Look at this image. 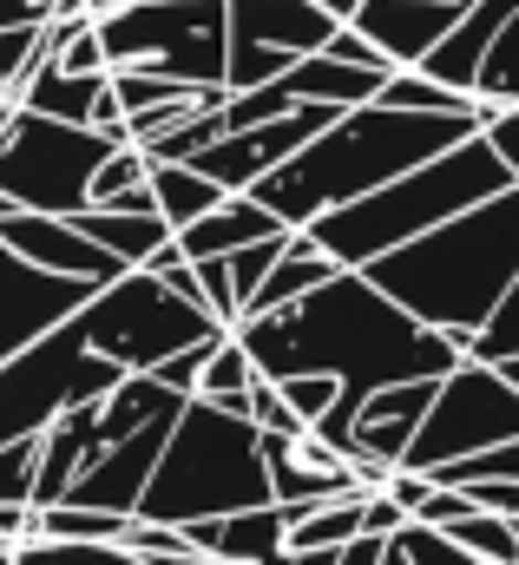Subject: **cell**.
<instances>
[{"mask_svg":"<svg viewBox=\"0 0 519 565\" xmlns=\"http://www.w3.org/2000/svg\"><path fill=\"white\" fill-rule=\"evenodd\" d=\"M362 500L369 493H349V500H329V507H309L289 520V553H309V546H349L362 526Z\"/></svg>","mask_w":519,"mask_h":565,"instance_id":"d4e9b609","label":"cell"},{"mask_svg":"<svg viewBox=\"0 0 519 565\" xmlns=\"http://www.w3.org/2000/svg\"><path fill=\"white\" fill-rule=\"evenodd\" d=\"M113 86V73H80V66H60V60H40L27 79H20V99L33 113H53V119H73V126H93V106L99 93Z\"/></svg>","mask_w":519,"mask_h":565,"instance_id":"ffe728a7","label":"cell"},{"mask_svg":"<svg viewBox=\"0 0 519 565\" xmlns=\"http://www.w3.org/2000/svg\"><path fill=\"white\" fill-rule=\"evenodd\" d=\"M283 79L296 86V99H329V106H369V99H382V86H389V73L356 66V60H336L329 46H322V53H303Z\"/></svg>","mask_w":519,"mask_h":565,"instance_id":"d6986e66","label":"cell"},{"mask_svg":"<svg viewBox=\"0 0 519 565\" xmlns=\"http://www.w3.org/2000/svg\"><path fill=\"white\" fill-rule=\"evenodd\" d=\"M342 559V546H309V553H296V565H336Z\"/></svg>","mask_w":519,"mask_h":565,"instance_id":"74e56055","label":"cell"},{"mask_svg":"<svg viewBox=\"0 0 519 565\" xmlns=\"http://www.w3.org/2000/svg\"><path fill=\"white\" fill-rule=\"evenodd\" d=\"M349 264L342 257H329L316 237H309V224H296L289 231V250L276 257V270L257 282V296H251V309L244 316H269V309H289V302H303L309 289H322L329 277H342Z\"/></svg>","mask_w":519,"mask_h":565,"instance_id":"e0dca14e","label":"cell"},{"mask_svg":"<svg viewBox=\"0 0 519 565\" xmlns=\"http://www.w3.org/2000/svg\"><path fill=\"white\" fill-rule=\"evenodd\" d=\"M113 66H151L191 86H224L231 66V0H126L99 13Z\"/></svg>","mask_w":519,"mask_h":565,"instance_id":"ba28073f","label":"cell"},{"mask_svg":"<svg viewBox=\"0 0 519 565\" xmlns=\"http://www.w3.org/2000/svg\"><path fill=\"white\" fill-rule=\"evenodd\" d=\"M20 540H33V507L27 500L0 507V546H20Z\"/></svg>","mask_w":519,"mask_h":565,"instance_id":"8d00e7d4","label":"cell"},{"mask_svg":"<svg viewBox=\"0 0 519 565\" xmlns=\"http://www.w3.org/2000/svg\"><path fill=\"white\" fill-rule=\"evenodd\" d=\"M283 395H289V408L303 415V422L316 427L336 402H342V375H329V369H309V375H269Z\"/></svg>","mask_w":519,"mask_h":565,"instance_id":"f546056e","label":"cell"},{"mask_svg":"<svg viewBox=\"0 0 519 565\" xmlns=\"http://www.w3.org/2000/svg\"><path fill=\"white\" fill-rule=\"evenodd\" d=\"M0 237L20 250V257H33L40 270H60V277H93V282H119L131 264H119L106 244H93L73 217H60V211H27V204H13L7 217H0Z\"/></svg>","mask_w":519,"mask_h":565,"instance_id":"4fadbf2b","label":"cell"},{"mask_svg":"<svg viewBox=\"0 0 519 565\" xmlns=\"http://www.w3.org/2000/svg\"><path fill=\"white\" fill-rule=\"evenodd\" d=\"M474 0H362L356 7V26L389 53L394 66H421L447 33L454 20L467 13Z\"/></svg>","mask_w":519,"mask_h":565,"instance_id":"5bb4252c","label":"cell"},{"mask_svg":"<svg viewBox=\"0 0 519 565\" xmlns=\"http://www.w3.org/2000/svg\"><path fill=\"white\" fill-rule=\"evenodd\" d=\"M382 565H414V559H407V546H401L394 533H389V559H382Z\"/></svg>","mask_w":519,"mask_h":565,"instance_id":"ab89813d","label":"cell"},{"mask_svg":"<svg viewBox=\"0 0 519 565\" xmlns=\"http://www.w3.org/2000/svg\"><path fill=\"white\" fill-rule=\"evenodd\" d=\"M263 382V369H257V355L244 349V335L231 329L211 355H204V369H198V395H211V402H224V395H244V388H257Z\"/></svg>","mask_w":519,"mask_h":565,"instance_id":"484cf974","label":"cell"},{"mask_svg":"<svg viewBox=\"0 0 519 565\" xmlns=\"http://www.w3.org/2000/svg\"><path fill=\"white\" fill-rule=\"evenodd\" d=\"M513 434H519V388L507 382L500 362L467 355L460 369L441 375V395H434V408H427V422H421L401 467L434 473V467L474 460V454H487V447H500Z\"/></svg>","mask_w":519,"mask_h":565,"instance_id":"30bf717a","label":"cell"},{"mask_svg":"<svg viewBox=\"0 0 519 565\" xmlns=\"http://www.w3.org/2000/svg\"><path fill=\"white\" fill-rule=\"evenodd\" d=\"M336 26L342 20L329 13V0H231V66H224V86L251 93L263 79L289 73L303 53H322Z\"/></svg>","mask_w":519,"mask_h":565,"instance_id":"8fae6325","label":"cell"},{"mask_svg":"<svg viewBox=\"0 0 519 565\" xmlns=\"http://www.w3.org/2000/svg\"><path fill=\"white\" fill-rule=\"evenodd\" d=\"M507 184H519L513 164L494 151L487 132H474V139L447 145L441 158H427V164L389 178L382 191H369V198H356V204H342V211H322V217L309 224V237H316L329 257H342L349 270H369L375 257H389L401 244L427 237L434 224L460 217L467 204H480V198H494V191H507Z\"/></svg>","mask_w":519,"mask_h":565,"instance_id":"277c9868","label":"cell"},{"mask_svg":"<svg viewBox=\"0 0 519 565\" xmlns=\"http://www.w3.org/2000/svg\"><path fill=\"white\" fill-rule=\"evenodd\" d=\"M487 119H494L487 99L467 113H401L389 99H369V106H349L336 126H322L289 164H276L251 191L283 224H316L322 211H342V204L382 191L401 171L441 158L447 145L487 132Z\"/></svg>","mask_w":519,"mask_h":565,"instance_id":"7a4b0ae2","label":"cell"},{"mask_svg":"<svg viewBox=\"0 0 519 565\" xmlns=\"http://www.w3.org/2000/svg\"><path fill=\"white\" fill-rule=\"evenodd\" d=\"M487 139H494V151L513 164V178H519V106H494V119H487Z\"/></svg>","mask_w":519,"mask_h":565,"instance_id":"e575fe53","label":"cell"},{"mask_svg":"<svg viewBox=\"0 0 519 565\" xmlns=\"http://www.w3.org/2000/svg\"><path fill=\"white\" fill-rule=\"evenodd\" d=\"M33 533H40V540H126L131 513L80 507V500H53V507H33Z\"/></svg>","mask_w":519,"mask_h":565,"instance_id":"7402d4cb","label":"cell"},{"mask_svg":"<svg viewBox=\"0 0 519 565\" xmlns=\"http://www.w3.org/2000/svg\"><path fill=\"white\" fill-rule=\"evenodd\" d=\"M151 191H158V211L171 217V231H184V224H198L204 211H218L231 191L211 178V171H198L191 158H158L151 164Z\"/></svg>","mask_w":519,"mask_h":565,"instance_id":"44dd1931","label":"cell"},{"mask_svg":"<svg viewBox=\"0 0 519 565\" xmlns=\"http://www.w3.org/2000/svg\"><path fill=\"white\" fill-rule=\"evenodd\" d=\"M151 565H211V553H165V559H151Z\"/></svg>","mask_w":519,"mask_h":565,"instance_id":"f35d334b","label":"cell"},{"mask_svg":"<svg viewBox=\"0 0 519 565\" xmlns=\"http://www.w3.org/2000/svg\"><path fill=\"white\" fill-rule=\"evenodd\" d=\"M382 99L401 106V113H467V106H480V93H460V86L434 79L427 66H394Z\"/></svg>","mask_w":519,"mask_h":565,"instance_id":"cb8c5ba5","label":"cell"},{"mask_svg":"<svg viewBox=\"0 0 519 565\" xmlns=\"http://www.w3.org/2000/svg\"><path fill=\"white\" fill-rule=\"evenodd\" d=\"M519 0H474L460 20H454V33L421 60L434 79H447V86H460V93H474L480 86V66H487V53H494V40H500V26L513 20Z\"/></svg>","mask_w":519,"mask_h":565,"instance_id":"9a60e30c","label":"cell"},{"mask_svg":"<svg viewBox=\"0 0 519 565\" xmlns=\"http://www.w3.org/2000/svg\"><path fill=\"white\" fill-rule=\"evenodd\" d=\"M500 369H507V382H513V388H519V355H507V362H500Z\"/></svg>","mask_w":519,"mask_h":565,"instance_id":"60d3db41","label":"cell"},{"mask_svg":"<svg viewBox=\"0 0 519 565\" xmlns=\"http://www.w3.org/2000/svg\"><path fill=\"white\" fill-rule=\"evenodd\" d=\"M40 447H46V434H27V440H7V447H0V507H13V500L33 507V487H40Z\"/></svg>","mask_w":519,"mask_h":565,"instance_id":"f1b7e54d","label":"cell"},{"mask_svg":"<svg viewBox=\"0 0 519 565\" xmlns=\"http://www.w3.org/2000/svg\"><path fill=\"white\" fill-rule=\"evenodd\" d=\"M369 277L427 329H447L460 349L494 322L519 277V184L467 204L460 217L434 224L427 237L401 244L369 264Z\"/></svg>","mask_w":519,"mask_h":565,"instance_id":"3957f363","label":"cell"},{"mask_svg":"<svg viewBox=\"0 0 519 565\" xmlns=\"http://www.w3.org/2000/svg\"><path fill=\"white\" fill-rule=\"evenodd\" d=\"M480 507H494V513H513L519 520V480H460Z\"/></svg>","mask_w":519,"mask_h":565,"instance_id":"d590c367","label":"cell"},{"mask_svg":"<svg viewBox=\"0 0 519 565\" xmlns=\"http://www.w3.org/2000/svg\"><path fill=\"white\" fill-rule=\"evenodd\" d=\"M474 93L487 106H519V7H513V20L500 26V40H494V53L480 66V86Z\"/></svg>","mask_w":519,"mask_h":565,"instance_id":"4316f807","label":"cell"},{"mask_svg":"<svg viewBox=\"0 0 519 565\" xmlns=\"http://www.w3.org/2000/svg\"><path fill=\"white\" fill-rule=\"evenodd\" d=\"M80 316H86V329H93V349L113 355V362H126V369H158L165 355H178V349L211 342V335L231 329L224 316L184 302L171 282L158 277V270H145V264L126 270L119 282H106Z\"/></svg>","mask_w":519,"mask_h":565,"instance_id":"9c48e42d","label":"cell"},{"mask_svg":"<svg viewBox=\"0 0 519 565\" xmlns=\"http://www.w3.org/2000/svg\"><path fill=\"white\" fill-rule=\"evenodd\" d=\"M106 282L93 277H60V270H40L33 257H20L7 237H0V362L20 355L27 342H40L46 329H60L66 316H80Z\"/></svg>","mask_w":519,"mask_h":565,"instance_id":"7c38bea8","label":"cell"},{"mask_svg":"<svg viewBox=\"0 0 519 565\" xmlns=\"http://www.w3.org/2000/svg\"><path fill=\"white\" fill-rule=\"evenodd\" d=\"M131 369L93 349V329L86 316H66L60 329H46L40 342H27L20 355L0 362V447L7 440H27V434H46L66 408L93 402V395H113Z\"/></svg>","mask_w":519,"mask_h":565,"instance_id":"52a82bcc","label":"cell"},{"mask_svg":"<svg viewBox=\"0 0 519 565\" xmlns=\"http://www.w3.org/2000/svg\"><path fill=\"white\" fill-rule=\"evenodd\" d=\"M263 500H276L263 427L251 415H231L211 395H191L165 454H158V467H151V480H145L138 513L191 526V520H218V513L263 507Z\"/></svg>","mask_w":519,"mask_h":565,"instance_id":"5b68a950","label":"cell"},{"mask_svg":"<svg viewBox=\"0 0 519 565\" xmlns=\"http://www.w3.org/2000/svg\"><path fill=\"white\" fill-rule=\"evenodd\" d=\"M13 565H151L145 553H131L126 540H20Z\"/></svg>","mask_w":519,"mask_h":565,"instance_id":"603a6c76","label":"cell"},{"mask_svg":"<svg viewBox=\"0 0 519 565\" xmlns=\"http://www.w3.org/2000/svg\"><path fill=\"white\" fill-rule=\"evenodd\" d=\"M151 178V158H145V145H119L106 164H99V178H93V204H106V198H119L126 184H145Z\"/></svg>","mask_w":519,"mask_h":565,"instance_id":"836d02e7","label":"cell"},{"mask_svg":"<svg viewBox=\"0 0 519 565\" xmlns=\"http://www.w3.org/2000/svg\"><path fill=\"white\" fill-rule=\"evenodd\" d=\"M276 231H296V224H283L257 191H231L218 211H204L198 224H184L178 244H184V257H231V250H244L257 237H276Z\"/></svg>","mask_w":519,"mask_h":565,"instance_id":"2e32d148","label":"cell"},{"mask_svg":"<svg viewBox=\"0 0 519 565\" xmlns=\"http://www.w3.org/2000/svg\"><path fill=\"white\" fill-rule=\"evenodd\" d=\"M73 224H80L93 244H106L119 264H131V270L151 264V250H158L165 237H178L165 211H119V204H86V211H73Z\"/></svg>","mask_w":519,"mask_h":565,"instance_id":"ac0fdd59","label":"cell"},{"mask_svg":"<svg viewBox=\"0 0 519 565\" xmlns=\"http://www.w3.org/2000/svg\"><path fill=\"white\" fill-rule=\"evenodd\" d=\"M126 139L99 132V126H73L53 113H33L20 93L0 99V191L27 211H86L93 204V178Z\"/></svg>","mask_w":519,"mask_h":565,"instance_id":"8992f818","label":"cell"},{"mask_svg":"<svg viewBox=\"0 0 519 565\" xmlns=\"http://www.w3.org/2000/svg\"><path fill=\"white\" fill-rule=\"evenodd\" d=\"M93 7H99V13H106V7H126V0H93Z\"/></svg>","mask_w":519,"mask_h":565,"instance_id":"b9f144b4","label":"cell"},{"mask_svg":"<svg viewBox=\"0 0 519 565\" xmlns=\"http://www.w3.org/2000/svg\"><path fill=\"white\" fill-rule=\"evenodd\" d=\"M237 335L257 355L263 375L329 369V375H342V388L356 402H369L389 382H441L447 369L467 362V349L447 329H427L369 270H342L289 309L244 316Z\"/></svg>","mask_w":519,"mask_h":565,"instance_id":"6da1fadb","label":"cell"},{"mask_svg":"<svg viewBox=\"0 0 519 565\" xmlns=\"http://www.w3.org/2000/svg\"><path fill=\"white\" fill-rule=\"evenodd\" d=\"M289 250V231H276V237H257V244H244V250H231L224 264H231V289H237V302L251 309V296H257V282L276 270V257Z\"/></svg>","mask_w":519,"mask_h":565,"instance_id":"4dcf8cb0","label":"cell"},{"mask_svg":"<svg viewBox=\"0 0 519 565\" xmlns=\"http://www.w3.org/2000/svg\"><path fill=\"white\" fill-rule=\"evenodd\" d=\"M467 355H480V362H507V355H519V277H513V289H507V302L494 309V322L467 342Z\"/></svg>","mask_w":519,"mask_h":565,"instance_id":"1f68e13d","label":"cell"},{"mask_svg":"<svg viewBox=\"0 0 519 565\" xmlns=\"http://www.w3.org/2000/svg\"><path fill=\"white\" fill-rule=\"evenodd\" d=\"M434 480H447V487H460V480H519V434L500 440V447H487V454H474V460L434 467Z\"/></svg>","mask_w":519,"mask_h":565,"instance_id":"d6a6232c","label":"cell"},{"mask_svg":"<svg viewBox=\"0 0 519 565\" xmlns=\"http://www.w3.org/2000/svg\"><path fill=\"white\" fill-rule=\"evenodd\" d=\"M401 546H407V559L414 565H487L474 546H460L447 526H427V520H401V533H394Z\"/></svg>","mask_w":519,"mask_h":565,"instance_id":"83f0119b","label":"cell"},{"mask_svg":"<svg viewBox=\"0 0 519 565\" xmlns=\"http://www.w3.org/2000/svg\"><path fill=\"white\" fill-rule=\"evenodd\" d=\"M0 99H13V86H0Z\"/></svg>","mask_w":519,"mask_h":565,"instance_id":"7bdbcfd3","label":"cell"}]
</instances>
